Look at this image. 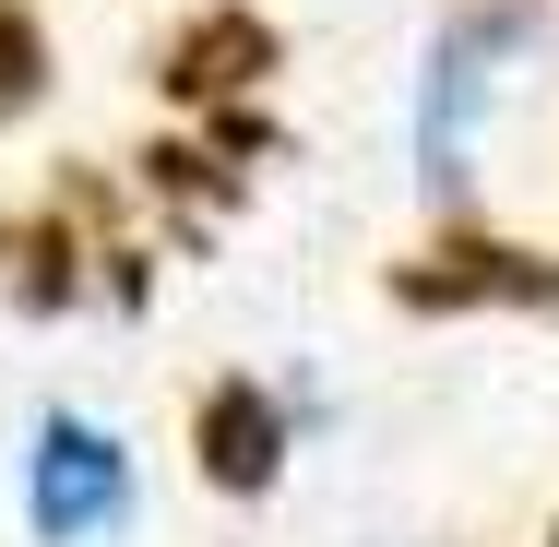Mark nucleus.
I'll return each instance as SVG.
<instances>
[{"instance_id":"0eeeda50","label":"nucleus","mask_w":559,"mask_h":547,"mask_svg":"<svg viewBox=\"0 0 559 547\" xmlns=\"http://www.w3.org/2000/svg\"><path fill=\"white\" fill-rule=\"evenodd\" d=\"M36 96H48V24L24 0H0V119H24Z\"/></svg>"},{"instance_id":"423d86ee","label":"nucleus","mask_w":559,"mask_h":547,"mask_svg":"<svg viewBox=\"0 0 559 547\" xmlns=\"http://www.w3.org/2000/svg\"><path fill=\"white\" fill-rule=\"evenodd\" d=\"M0 298L12 310H72L84 298V250H72V203L0 226Z\"/></svg>"},{"instance_id":"7ed1b4c3","label":"nucleus","mask_w":559,"mask_h":547,"mask_svg":"<svg viewBox=\"0 0 559 547\" xmlns=\"http://www.w3.org/2000/svg\"><path fill=\"white\" fill-rule=\"evenodd\" d=\"M274 60H286V36H274L250 0H215V12H191V24L155 48V84H167L179 108H226V96H250Z\"/></svg>"},{"instance_id":"f257e3e1","label":"nucleus","mask_w":559,"mask_h":547,"mask_svg":"<svg viewBox=\"0 0 559 547\" xmlns=\"http://www.w3.org/2000/svg\"><path fill=\"white\" fill-rule=\"evenodd\" d=\"M381 286H393V310H417V322H452V310H559V262H548V250L488 238V226H441V238H417Z\"/></svg>"},{"instance_id":"1a4fd4ad","label":"nucleus","mask_w":559,"mask_h":547,"mask_svg":"<svg viewBox=\"0 0 559 547\" xmlns=\"http://www.w3.org/2000/svg\"><path fill=\"white\" fill-rule=\"evenodd\" d=\"M548 547H559V524H548Z\"/></svg>"},{"instance_id":"f03ea898","label":"nucleus","mask_w":559,"mask_h":547,"mask_svg":"<svg viewBox=\"0 0 559 547\" xmlns=\"http://www.w3.org/2000/svg\"><path fill=\"white\" fill-rule=\"evenodd\" d=\"M24 512H36V536L48 547H96L131 524V464H119V440L96 417H48L36 429V476H24Z\"/></svg>"},{"instance_id":"6e6552de","label":"nucleus","mask_w":559,"mask_h":547,"mask_svg":"<svg viewBox=\"0 0 559 547\" xmlns=\"http://www.w3.org/2000/svg\"><path fill=\"white\" fill-rule=\"evenodd\" d=\"M143 179H155V191H179V203H226V191H238V179H226V155H203V143H155V155H143Z\"/></svg>"},{"instance_id":"20e7f679","label":"nucleus","mask_w":559,"mask_h":547,"mask_svg":"<svg viewBox=\"0 0 559 547\" xmlns=\"http://www.w3.org/2000/svg\"><path fill=\"white\" fill-rule=\"evenodd\" d=\"M191 464H203V488H226V500H262L286 476V417H274V393L250 369L191 405Z\"/></svg>"},{"instance_id":"39448f33","label":"nucleus","mask_w":559,"mask_h":547,"mask_svg":"<svg viewBox=\"0 0 559 547\" xmlns=\"http://www.w3.org/2000/svg\"><path fill=\"white\" fill-rule=\"evenodd\" d=\"M524 36V0H476L464 24L441 36V60H429V108H417V155H429V179H452V155H464V119L488 96V60Z\"/></svg>"}]
</instances>
